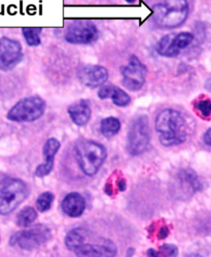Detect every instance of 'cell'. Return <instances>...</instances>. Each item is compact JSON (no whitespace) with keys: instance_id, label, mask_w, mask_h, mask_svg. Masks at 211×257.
<instances>
[{"instance_id":"18","label":"cell","mask_w":211,"mask_h":257,"mask_svg":"<svg viewBox=\"0 0 211 257\" xmlns=\"http://www.w3.org/2000/svg\"><path fill=\"white\" fill-rule=\"evenodd\" d=\"M88 235H89V231L84 228L72 229L66 235L65 245L69 250L75 251L79 246L84 244V241H86Z\"/></svg>"},{"instance_id":"24","label":"cell","mask_w":211,"mask_h":257,"mask_svg":"<svg viewBox=\"0 0 211 257\" xmlns=\"http://www.w3.org/2000/svg\"><path fill=\"white\" fill-rule=\"evenodd\" d=\"M53 201H54V194L51 192H44L38 197L36 207L40 212H46L51 208Z\"/></svg>"},{"instance_id":"27","label":"cell","mask_w":211,"mask_h":257,"mask_svg":"<svg viewBox=\"0 0 211 257\" xmlns=\"http://www.w3.org/2000/svg\"><path fill=\"white\" fill-rule=\"evenodd\" d=\"M204 142L205 143H207L208 146H211V128H209L204 135Z\"/></svg>"},{"instance_id":"5","label":"cell","mask_w":211,"mask_h":257,"mask_svg":"<svg viewBox=\"0 0 211 257\" xmlns=\"http://www.w3.org/2000/svg\"><path fill=\"white\" fill-rule=\"evenodd\" d=\"M46 107V101L39 96L26 97L9 110L7 119L14 122H33L45 114Z\"/></svg>"},{"instance_id":"1","label":"cell","mask_w":211,"mask_h":257,"mask_svg":"<svg viewBox=\"0 0 211 257\" xmlns=\"http://www.w3.org/2000/svg\"><path fill=\"white\" fill-rule=\"evenodd\" d=\"M155 126L160 133V142L163 146H177L186 140L185 120L181 113L175 110L167 109L159 113Z\"/></svg>"},{"instance_id":"16","label":"cell","mask_w":211,"mask_h":257,"mask_svg":"<svg viewBox=\"0 0 211 257\" xmlns=\"http://www.w3.org/2000/svg\"><path fill=\"white\" fill-rule=\"evenodd\" d=\"M98 97L100 99H107L110 98L113 102V105L120 108H125L131 104V97L123 89L113 86L107 85L103 86L98 90Z\"/></svg>"},{"instance_id":"15","label":"cell","mask_w":211,"mask_h":257,"mask_svg":"<svg viewBox=\"0 0 211 257\" xmlns=\"http://www.w3.org/2000/svg\"><path fill=\"white\" fill-rule=\"evenodd\" d=\"M68 114L72 122L78 126H84L91 119V104L88 99H80L68 108Z\"/></svg>"},{"instance_id":"14","label":"cell","mask_w":211,"mask_h":257,"mask_svg":"<svg viewBox=\"0 0 211 257\" xmlns=\"http://www.w3.org/2000/svg\"><path fill=\"white\" fill-rule=\"evenodd\" d=\"M61 145L60 142L57 139H49L45 146H44V157H45V162L40 164L37 167L35 171V174L39 178L46 177L52 171L53 168H54V159L56 154L58 153Z\"/></svg>"},{"instance_id":"29","label":"cell","mask_w":211,"mask_h":257,"mask_svg":"<svg viewBox=\"0 0 211 257\" xmlns=\"http://www.w3.org/2000/svg\"><path fill=\"white\" fill-rule=\"evenodd\" d=\"M204 86H205V89H206V90H208L209 92H211V77H209V78L206 80Z\"/></svg>"},{"instance_id":"8","label":"cell","mask_w":211,"mask_h":257,"mask_svg":"<svg viewBox=\"0 0 211 257\" xmlns=\"http://www.w3.org/2000/svg\"><path fill=\"white\" fill-rule=\"evenodd\" d=\"M193 42L194 35L191 32L184 31L177 34H168L159 40L156 51L160 56L173 58L181 54L183 50L191 46Z\"/></svg>"},{"instance_id":"26","label":"cell","mask_w":211,"mask_h":257,"mask_svg":"<svg viewBox=\"0 0 211 257\" xmlns=\"http://www.w3.org/2000/svg\"><path fill=\"white\" fill-rule=\"evenodd\" d=\"M169 233V229L167 226H163V228L159 230V232H158V236H159V239L163 240L165 238H167V235Z\"/></svg>"},{"instance_id":"10","label":"cell","mask_w":211,"mask_h":257,"mask_svg":"<svg viewBox=\"0 0 211 257\" xmlns=\"http://www.w3.org/2000/svg\"><path fill=\"white\" fill-rule=\"evenodd\" d=\"M98 28L90 21H75L66 29L64 38L73 45H88L98 38Z\"/></svg>"},{"instance_id":"17","label":"cell","mask_w":211,"mask_h":257,"mask_svg":"<svg viewBox=\"0 0 211 257\" xmlns=\"http://www.w3.org/2000/svg\"><path fill=\"white\" fill-rule=\"evenodd\" d=\"M62 210L67 216L72 218H78L82 215L86 209V201L78 192H71L67 194L62 201Z\"/></svg>"},{"instance_id":"13","label":"cell","mask_w":211,"mask_h":257,"mask_svg":"<svg viewBox=\"0 0 211 257\" xmlns=\"http://www.w3.org/2000/svg\"><path fill=\"white\" fill-rule=\"evenodd\" d=\"M78 257H114L117 247L110 240H102L99 244H82L75 250Z\"/></svg>"},{"instance_id":"22","label":"cell","mask_w":211,"mask_h":257,"mask_svg":"<svg viewBox=\"0 0 211 257\" xmlns=\"http://www.w3.org/2000/svg\"><path fill=\"white\" fill-rule=\"evenodd\" d=\"M149 257H177L178 249L177 247L171 244H165L160 247V249L156 251L154 249L147 250Z\"/></svg>"},{"instance_id":"20","label":"cell","mask_w":211,"mask_h":257,"mask_svg":"<svg viewBox=\"0 0 211 257\" xmlns=\"http://www.w3.org/2000/svg\"><path fill=\"white\" fill-rule=\"evenodd\" d=\"M101 133L105 138H112L117 136L121 130V122L114 117H107L101 121Z\"/></svg>"},{"instance_id":"30","label":"cell","mask_w":211,"mask_h":257,"mask_svg":"<svg viewBox=\"0 0 211 257\" xmlns=\"http://www.w3.org/2000/svg\"><path fill=\"white\" fill-rule=\"evenodd\" d=\"M185 257H203V256H201V255H200V254L193 253V254H188V255H186Z\"/></svg>"},{"instance_id":"28","label":"cell","mask_w":211,"mask_h":257,"mask_svg":"<svg viewBox=\"0 0 211 257\" xmlns=\"http://www.w3.org/2000/svg\"><path fill=\"white\" fill-rule=\"evenodd\" d=\"M118 186H119V190L120 191H124L126 189V182H125V180H123V179L120 180Z\"/></svg>"},{"instance_id":"31","label":"cell","mask_w":211,"mask_h":257,"mask_svg":"<svg viewBox=\"0 0 211 257\" xmlns=\"http://www.w3.org/2000/svg\"><path fill=\"white\" fill-rule=\"evenodd\" d=\"M125 1L128 2V3H134V2L136 1V0H125Z\"/></svg>"},{"instance_id":"2","label":"cell","mask_w":211,"mask_h":257,"mask_svg":"<svg viewBox=\"0 0 211 257\" xmlns=\"http://www.w3.org/2000/svg\"><path fill=\"white\" fill-rule=\"evenodd\" d=\"M187 0H164L153 6V20L161 28L172 29L181 26L188 17Z\"/></svg>"},{"instance_id":"3","label":"cell","mask_w":211,"mask_h":257,"mask_svg":"<svg viewBox=\"0 0 211 257\" xmlns=\"http://www.w3.org/2000/svg\"><path fill=\"white\" fill-rule=\"evenodd\" d=\"M76 155L81 171L92 177L106 159V150L99 143L83 140L77 143Z\"/></svg>"},{"instance_id":"12","label":"cell","mask_w":211,"mask_h":257,"mask_svg":"<svg viewBox=\"0 0 211 257\" xmlns=\"http://www.w3.org/2000/svg\"><path fill=\"white\" fill-rule=\"evenodd\" d=\"M80 83L88 88H98L108 81V70L101 65H84L78 71Z\"/></svg>"},{"instance_id":"21","label":"cell","mask_w":211,"mask_h":257,"mask_svg":"<svg viewBox=\"0 0 211 257\" xmlns=\"http://www.w3.org/2000/svg\"><path fill=\"white\" fill-rule=\"evenodd\" d=\"M36 217V211L33 208L27 207L18 214L16 222L21 228H28V226H30L35 221Z\"/></svg>"},{"instance_id":"9","label":"cell","mask_w":211,"mask_h":257,"mask_svg":"<svg viewBox=\"0 0 211 257\" xmlns=\"http://www.w3.org/2000/svg\"><path fill=\"white\" fill-rule=\"evenodd\" d=\"M147 68L136 56H131L129 63L122 67L123 85L130 91H139L146 80Z\"/></svg>"},{"instance_id":"7","label":"cell","mask_w":211,"mask_h":257,"mask_svg":"<svg viewBox=\"0 0 211 257\" xmlns=\"http://www.w3.org/2000/svg\"><path fill=\"white\" fill-rule=\"evenodd\" d=\"M51 239V230L44 224L15 233L10 238V245L19 246L24 250H34Z\"/></svg>"},{"instance_id":"6","label":"cell","mask_w":211,"mask_h":257,"mask_svg":"<svg viewBox=\"0 0 211 257\" xmlns=\"http://www.w3.org/2000/svg\"><path fill=\"white\" fill-rule=\"evenodd\" d=\"M151 131L146 116L137 117L130 127L127 138V150L132 156L144 153L150 145Z\"/></svg>"},{"instance_id":"11","label":"cell","mask_w":211,"mask_h":257,"mask_svg":"<svg viewBox=\"0 0 211 257\" xmlns=\"http://www.w3.org/2000/svg\"><path fill=\"white\" fill-rule=\"evenodd\" d=\"M23 59V49L19 42L8 37L0 38V70L15 68Z\"/></svg>"},{"instance_id":"19","label":"cell","mask_w":211,"mask_h":257,"mask_svg":"<svg viewBox=\"0 0 211 257\" xmlns=\"http://www.w3.org/2000/svg\"><path fill=\"white\" fill-rule=\"evenodd\" d=\"M181 179L185 189H189L193 193L202 190V183L192 170H184L181 171Z\"/></svg>"},{"instance_id":"25","label":"cell","mask_w":211,"mask_h":257,"mask_svg":"<svg viewBox=\"0 0 211 257\" xmlns=\"http://www.w3.org/2000/svg\"><path fill=\"white\" fill-rule=\"evenodd\" d=\"M195 109L199 113L200 116L203 118H210L211 117V100L210 99H200L196 101Z\"/></svg>"},{"instance_id":"23","label":"cell","mask_w":211,"mask_h":257,"mask_svg":"<svg viewBox=\"0 0 211 257\" xmlns=\"http://www.w3.org/2000/svg\"><path fill=\"white\" fill-rule=\"evenodd\" d=\"M40 31L39 28H31V27H25L22 29L23 36L26 40V43L30 47H37L40 45L41 39H40Z\"/></svg>"},{"instance_id":"4","label":"cell","mask_w":211,"mask_h":257,"mask_svg":"<svg viewBox=\"0 0 211 257\" xmlns=\"http://www.w3.org/2000/svg\"><path fill=\"white\" fill-rule=\"evenodd\" d=\"M28 197L26 184L19 179L6 177L0 181V215H7Z\"/></svg>"}]
</instances>
